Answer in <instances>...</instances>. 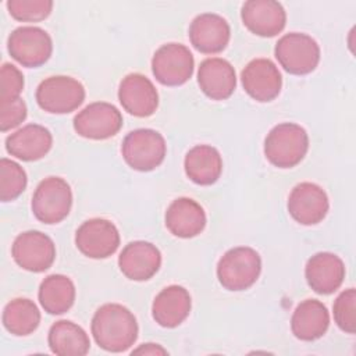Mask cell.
I'll use <instances>...</instances> for the list:
<instances>
[{"label":"cell","instance_id":"cell-14","mask_svg":"<svg viewBox=\"0 0 356 356\" xmlns=\"http://www.w3.org/2000/svg\"><path fill=\"white\" fill-rule=\"evenodd\" d=\"M241 81L245 92L256 102L274 100L282 88V76L278 67L268 58H254L242 70Z\"/></svg>","mask_w":356,"mask_h":356},{"label":"cell","instance_id":"cell-31","mask_svg":"<svg viewBox=\"0 0 356 356\" xmlns=\"http://www.w3.org/2000/svg\"><path fill=\"white\" fill-rule=\"evenodd\" d=\"M334 321L346 334H355L356 331V291L348 288L342 291L332 306Z\"/></svg>","mask_w":356,"mask_h":356},{"label":"cell","instance_id":"cell-16","mask_svg":"<svg viewBox=\"0 0 356 356\" xmlns=\"http://www.w3.org/2000/svg\"><path fill=\"white\" fill-rule=\"evenodd\" d=\"M243 25L254 35L273 38L282 32L286 24V13L281 3L274 0H249L241 8Z\"/></svg>","mask_w":356,"mask_h":356},{"label":"cell","instance_id":"cell-13","mask_svg":"<svg viewBox=\"0 0 356 356\" xmlns=\"http://www.w3.org/2000/svg\"><path fill=\"white\" fill-rule=\"evenodd\" d=\"M288 213L302 225H316L328 213L330 202L325 191L313 182L298 184L288 196Z\"/></svg>","mask_w":356,"mask_h":356},{"label":"cell","instance_id":"cell-19","mask_svg":"<svg viewBox=\"0 0 356 356\" xmlns=\"http://www.w3.org/2000/svg\"><path fill=\"white\" fill-rule=\"evenodd\" d=\"M345 273L342 259L331 252L313 254L305 267V277L309 286L320 295L334 293L342 285Z\"/></svg>","mask_w":356,"mask_h":356},{"label":"cell","instance_id":"cell-5","mask_svg":"<svg viewBox=\"0 0 356 356\" xmlns=\"http://www.w3.org/2000/svg\"><path fill=\"white\" fill-rule=\"evenodd\" d=\"M71 206V186L61 177H47L40 181L31 202L33 216L43 224L61 222L70 214Z\"/></svg>","mask_w":356,"mask_h":356},{"label":"cell","instance_id":"cell-9","mask_svg":"<svg viewBox=\"0 0 356 356\" xmlns=\"http://www.w3.org/2000/svg\"><path fill=\"white\" fill-rule=\"evenodd\" d=\"M195 60L191 50L181 43L160 46L152 58L154 78L165 86H179L189 81L193 74Z\"/></svg>","mask_w":356,"mask_h":356},{"label":"cell","instance_id":"cell-34","mask_svg":"<svg viewBox=\"0 0 356 356\" xmlns=\"http://www.w3.org/2000/svg\"><path fill=\"white\" fill-rule=\"evenodd\" d=\"M134 353L135 355H138V353H140V355H167L168 352L157 343H143L139 348L134 349L132 355Z\"/></svg>","mask_w":356,"mask_h":356},{"label":"cell","instance_id":"cell-33","mask_svg":"<svg viewBox=\"0 0 356 356\" xmlns=\"http://www.w3.org/2000/svg\"><path fill=\"white\" fill-rule=\"evenodd\" d=\"M26 118V104L21 97L0 102V131L7 132Z\"/></svg>","mask_w":356,"mask_h":356},{"label":"cell","instance_id":"cell-10","mask_svg":"<svg viewBox=\"0 0 356 356\" xmlns=\"http://www.w3.org/2000/svg\"><path fill=\"white\" fill-rule=\"evenodd\" d=\"M11 256L21 268L31 273H43L54 263L56 245L46 234L31 229L14 239Z\"/></svg>","mask_w":356,"mask_h":356},{"label":"cell","instance_id":"cell-25","mask_svg":"<svg viewBox=\"0 0 356 356\" xmlns=\"http://www.w3.org/2000/svg\"><path fill=\"white\" fill-rule=\"evenodd\" d=\"M186 177L202 186L217 182L222 172L220 152L210 145H196L188 150L184 160Z\"/></svg>","mask_w":356,"mask_h":356},{"label":"cell","instance_id":"cell-7","mask_svg":"<svg viewBox=\"0 0 356 356\" xmlns=\"http://www.w3.org/2000/svg\"><path fill=\"white\" fill-rule=\"evenodd\" d=\"M280 65L292 75H306L316 70L320 61L317 42L300 32H291L281 36L274 49Z\"/></svg>","mask_w":356,"mask_h":356},{"label":"cell","instance_id":"cell-32","mask_svg":"<svg viewBox=\"0 0 356 356\" xmlns=\"http://www.w3.org/2000/svg\"><path fill=\"white\" fill-rule=\"evenodd\" d=\"M0 102H7L19 97L24 89V75L22 72L13 64L4 63L1 65L0 72Z\"/></svg>","mask_w":356,"mask_h":356},{"label":"cell","instance_id":"cell-2","mask_svg":"<svg viewBox=\"0 0 356 356\" xmlns=\"http://www.w3.org/2000/svg\"><path fill=\"white\" fill-rule=\"evenodd\" d=\"M309 150V135L295 122H281L271 128L264 139V156L278 168L298 165Z\"/></svg>","mask_w":356,"mask_h":356},{"label":"cell","instance_id":"cell-26","mask_svg":"<svg viewBox=\"0 0 356 356\" xmlns=\"http://www.w3.org/2000/svg\"><path fill=\"white\" fill-rule=\"evenodd\" d=\"M47 342L50 350L58 356H83L90 348L86 331L70 320L56 321L49 330Z\"/></svg>","mask_w":356,"mask_h":356},{"label":"cell","instance_id":"cell-12","mask_svg":"<svg viewBox=\"0 0 356 356\" xmlns=\"http://www.w3.org/2000/svg\"><path fill=\"white\" fill-rule=\"evenodd\" d=\"M75 245L89 259H107L120 246V232L110 220L90 218L76 229Z\"/></svg>","mask_w":356,"mask_h":356},{"label":"cell","instance_id":"cell-30","mask_svg":"<svg viewBox=\"0 0 356 356\" xmlns=\"http://www.w3.org/2000/svg\"><path fill=\"white\" fill-rule=\"evenodd\" d=\"M6 6L10 15L21 22L43 21L53 10L51 0H8Z\"/></svg>","mask_w":356,"mask_h":356},{"label":"cell","instance_id":"cell-15","mask_svg":"<svg viewBox=\"0 0 356 356\" xmlns=\"http://www.w3.org/2000/svg\"><path fill=\"white\" fill-rule=\"evenodd\" d=\"M118 100L125 111L135 117H149L159 107V93L153 82L138 72L122 78L118 88Z\"/></svg>","mask_w":356,"mask_h":356},{"label":"cell","instance_id":"cell-3","mask_svg":"<svg viewBox=\"0 0 356 356\" xmlns=\"http://www.w3.org/2000/svg\"><path fill=\"white\" fill-rule=\"evenodd\" d=\"M261 273L260 254L249 246L227 250L217 264L218 282L227 291L239 292L250 288Z\"/></svg>","mask_w":356,"mask_h":356},{"label":"cell","instance_id":"cell-22","mask_svg":"<svg viewBox=\"0 0 356 356\" xmlns=\"http://www.w3.org/2000/svg\"><path fill=\"white\" fill-rule=\"evenodd\" d=\"M192 300L188 289L181 285H168L161 289L152 305L154 321L164 328H175L191 313Z\"/></svg>","mask_w":356,"mask_h":356},{"label":"cell","instance_id":"cell-17","mask_svg":"<svg viewBox=\"0 0 356 356\" xmlns=\"http://www.w3.org/2000/svg\"><path fill=\"white\" fill-rule=\"evenodd\" d=\"M231 38V29L225 18L214 13H203L193 18L189 25V40L203 54L222 51Z\"/></svg>","mask_w":356,"mask_h":356},{"label":"cell","instance_id":"cell-24","mask_svg":"<svg viewBox=\"0 0 356 356\" xmlns=\"http://www.w3.org/2000/svg\"><path fill=\"white\" fill-rule=\"evenodd\" d=\"M330 327V313L325 305L317 299H306L293 310L291 318L292 334L300 341H316Z\"/></svg>","mask_w":356,"mask_h":356},{"label":"cell","instance_id":"cell-18","mask_svg":"<svg viewBox=\"0 0 356 356\" xmlns=\"http://www.w3.org/2000/svg\"><path fill=\"white\" fill-rule=\"evenodd\" d=\"M160 250L146 241L129 242L118 256V267L131 281L150 280L160 270Z\"/></svg>","mask_w":356,"mask_h":356},{"label":"cell","instance_id":"cell-21","mask_svg":"<svg viewBox=\"0 0 356 356\" xmlns=\"http://www.w3.org/2000/svg\"><path fill=\"white\" fill-rule=\"evenodd\" d=\"M51 145L53 136L50 131L39 124H28L6 139V150L22 161L43 159L50 152Z\"/></svg>","mask_w":356,"mask_h":356},{"label":"cell","instance_id":"cell-23","mask_svg":"<svg viewBox=\"0 0 356 356\" xmlns=\"http://www.w3.org/2000/svg\"><path fill=\"white\" fill-rule=\"evenodd\" d=\"M165 227L178 238H193L199 235L207 222L203 207L191 197L175 199L165 211Z\"/></svg>","mask_w":356,"mask_h":356},{"label":"cell","instance_id":"cell-11","mask_svg":"<svg viewBox=\"0 0 356 356\" xmlns=\"http://www.w3.org/2000/svg\"><path fill=\"white\" fill-rule=\"evenodd\" d=\"M121 127L122 115L120 110L107 102L90 103L74 117L75 132L86 139H108L117 135Z\"/></svg>","mask_w":356,"mask_h":356},{"label":"cell","instance_id":"cell-27","mask_svg":"<svg viewBox=\"0 0 356 356\" xmlns=\"http://www.w3.org/2000/svg\"><path fill=\"white\" fill-rule=\"evenodd\" d=\"M39 303L49 314H63L75 302V285L67 275H47L39 286Z\"/></svg>","mask_w":356,"mask_h":356},{"label":"cell","instance_id":"cell-28","mask_svg":"<svg viewBox=\"0 0 356 356\" xmlns=\"http://www.w3.org/2000/svg\"><path fill=\"white\" fill-rule=\"evenodd\" d=\"M39 323L40 312L31 299H13L3 310V325L13 335H29L39 327Z\"/></svg>","mask_w":356,"mask_h":356},{"label":"cell","instance_id":"cell-1","mask_svg":"<svg viewBox=\"0 0 356 356\" xmlns=\"http://www.w3.org/2000/svg\"><path fill=\"white\" fill-rule=\"evenodd\" d=\"M90 331L102 349L118 353L135 343L139 328L128 307L120 303H106L95 312Z\"/></svg>","mask_w":356,"mask_h":356},{"label":"cell","instance_id":"cell-4","mask_svg":"<svg viewBox=\"0 0 356 356\" xmlns=\"http://www.w3.org/2000/svg\"><path fill=\"white\" fill-rule=\"evenodd\" d=\"M121 153L132 170L147 172L164 161L167 145L160 132L150 128H139L124 138Z\"/></svg>","mask_w":356,"mask_h":356},{"label":"cell","instance_id":"cell-29","mask_svg":"<svg viewBox=\"0 0 356 356\" xmlns=\"http://www.w3.org/2000/svg\"><path fill=\"white\" fill-rule=\"evenodd\" d=\"M26 172L15 161L10 159L0 160V199L11 202L17 199L26 188Z\"/></svg>","mask_w":356,"mask_h":356},{"label":"cell","instance_id":"cell-20","mask_svg":"<svg viewBox=\"0 0 356 356\" xmlns=\"http://www.w3.org/2000/svg\"><path fill=\"white\" fill-rule=\"evenodd\" d=\"M197 83L211 100H225L236 88V74L232 64L225 58L210 57L199 65Z\"/></svg>","mask_w":356,"mask_h":356},{"label":"cell","instance_id":"cell-8","mask_svg":"<svg viewBox=\"0 0 356 356\" xmlns=\"http://www.w3.org/2000/svg\"><path fill=\"white\" fill-rule=\"evenodd\" d=\"M10 56L24 67L36 68L43 65L53 53L50 35L39 26H19L7 40Z\"/></svg>","mask_w":356,"mask_h":356},{"label":"cell","instance_id":"cell-6","mask_svg":"<svg viewBox=\"0 0 356 356\" xmlns=\"http://www.w3.org/2000/svg\"><path fill=\"white\" fill-rule=\"evenodd\" d=\"M39 107L50 114H68L85 100L83 85L67 75H53L43 79L35 93Z\"/></svg>","mask_w":356,"mask_h":356}]
</instances>
